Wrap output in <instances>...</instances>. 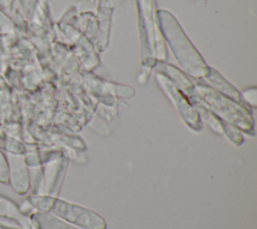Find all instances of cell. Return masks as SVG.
Here are the masks:
<instances>
[{
  "mask_svg": "<svg viewBox=\"0 0 257 229\" xmlns=\"http://www.w3.org/2000/svg\"><path fill=\"white\" fill-rule=\"evenodd\" d=\"M157 18L162 35L184 70L195 77L206 76L210 67L206 65L175 17L168 11L159 10Z\"/></svg>",
  "mask_w": 257,
  "mask_h": 229,
  "instance_id": "1",
  "label": "cell"
},
{
  "mask_svg": "<svg viewBox=\"0 0 257 229\" xmlns=\"http://www.w3.org/2000/svg\"><path fill=\"white\" fill-rule=\"evenodd\" d=\"M26 208L22 210L27 214V209H33L53 215L63 221L73 223L86 229H105L104 220L97 214L75 204H69L51 195L32 194L25 201Z\"/></svg>",
  "mask_w": 257,
  "mask_h": 229,
  "instance_id": "2",
  "label": "cell"
},
{
  "mask_svg": "<svg viewBox=\"0 0 257 229\" xmlns=\"http://www.w3.org/2000/svg\"><path fill=\"white\" fill-rule=\"evenodd\" d=\"M197 90L207 104L220 117L246 132L252 128L251 118L242 106L207 86L199 85Z\"/></svg>",
  "mask_w": 257,
  "mask_h": 229,
  "instance_id": "3",
  "label": "cell"
},
{
  "mask_svg": "<svg viewBox=\"0 0 257 229\" xmlns=\"http://www.w3.org/2000/svg\"><path fill=\"white\" fill-rule=\"evenodd\" d=\"M8 160V184L13 191L21 196L26 195L30 190V175L29 168L26 166L23 156L7 157Z\"/></svg>",
  "mask_w": 257,
  "mask_h": 229,
  "instance_id": "4",
  "label": "cell"
},
{
  "mask_svg": "<svg viewBox=\"0 0 257 229\" xmlns=\"http://www.w3.org/2000/svg\"><path fill=\"white\" fill-rule=\"evenodd\" d=\"M0 223L24 229H34L29 217L21 207L8 196L0 193Z\"/></svg>",
  "mask_w": 257,
  "mask_h": 229,
  "instance_id": "5",
  "label": "cell"
},
{
  "mask_svg": "<svg viewBox=\"0 0 257 229\" xmlns=\"http://www.w3.org/2000/svg\"><path fill=\"white\" fill-rule=\"evenodd\" d=\"M28 217L34 229H75L63 220L45 212L34 210Z\"/></svg>",
  "mask_w": 257,
  "mask_h": 229,
  "instance_id": "6",
  "label": "cell"
},
{
  "mask_svg": "<svg viewBox=\"0 0 257 229\" xmlns=\"http://www.w3.org/2000/svg\"><path fill=\"white\" fill-rule=\"evenodd\" d=\"M0 150L7 155L24 156L26 148L20 139L12 137L3 131L0 132Z\"/></svg>",
  "mask_w": 257,
  "mask_h": 229,
  "instance_id": "7",
  "label": "cell"
},
{
  "mask_svg": "<svg viewBox=\"0 0 257 229\" xmlns=\"http://www.w3.org/2000/svg\"><path fill=\"white\" fill-rule=\"evenodd\" d=\"M206 76L209 78L212 85H214L217 89H219L223 93H226L228 96L233 97L236 100L240 99L241 97L240 93L234 88V86H232L229 82H227L216 70L209 68V71Z\"/></svg>",
  "mask_w": 257,
  "mask_h": 229,
  "instance_id": "8",
  "label": "cell"
},
{
  "mask_svg": "<svg viewBox=\"0 0 257 229\" xmlns=\"http://www.w3.org/2000/svg\"><path fill=\"white\" fill-rule=\"evenodd\" d=\"M8 160L6 154L0 150V184H8Z\"/></svg>",
  "mask_w": 257,
  "mask_h": 229,
  "instance_id": "9",
  "label": "cell"
},
{
  "mask_svg": "<svg viewBox=\"0 0 257 229\" xmlns=\"http://www.w3.org/2000/svg\"><path fill=\"white\" fill-rule=\"evenodd\" d=\"M13 31V24L7 14L0 8V32L4 34L11 33Z\"/></svg>",
  "mask_w": 257,
  "mask_h": 229,
  "instance_id": "10",
  "label": "cell"
},
{
  "mask_svg": "<svg viewBox=\"0 0 257 229\" xmlns=\"http://www.w3.org/2000/svg\"><path fill=\"white\" fill-rule=\"evenodd\" d=\"M19 2L27 14L30 13L31 9L33 8V6L35 4V0H19Z\"/></svg>",
  "mask_w": 257,
  "mask_h": 229,
  "instance_id": "11",
  "label": "cell"
},
{
  "mask_svg": "<svg viewBox=\"0 0 257 229\" xmlns=\"http://www.w3.org/2000/svg\"><path fill=\"white\" fill-rule=\"evenodd\" d=\"M10 7V0H0V8L2 10H7Z\"/></svg>",
  "mask_w": 257,
  "mask_h": 229,
  "instance_id": "12",
  "label": "cell"
},
{
  "mask_svg": "<svg viewBox=\"0 0 257 229\" xmlns=\"http://www.w3.org/2000/svg\"><path fill=\"white\" fill-rule=\"evenodd\" d=\"M0 229H24L21 227H17V226H13V225H6V224H1L0 223Z\"/></svg>",
  "mask_w": 257,
  "mask_h": 229,
  "instance_id": "13",
  "label": "cell"
}]
</instances>
